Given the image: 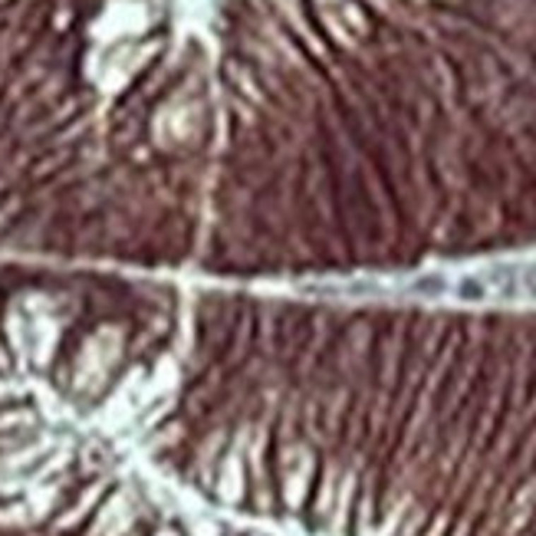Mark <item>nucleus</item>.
<instances>
[{
	"label": "nucleus",
	"mask_w": 536,
	"mask_h": 536,
	"mask_svg": "<svg viewBox=\"0 0 536 536\" xmlns=\"http://www.w3.org/2000/svg\"><path fill=\"white\" fill-rule=\"evenodd\" d=\"M523 287H527L530 297H536V267L523 270Z\"/></svg>",
	"instance_id": "nucleus-3"
},
{
	"label": "nucleus",
	"mask_w": 536,
	"mask_h": 536,
	"mask_svg": "<svg viewBox=\"0 0 536 536\" xmlns=\"http://www.w3.org/2000/svg\"><path fill=\"white\" fill-rule=\"evenodd\" d=\"M458 290H460V297H464V299H480V297H484V283H480V280H474V277H464Z\"/></svg>",
	"instance_id": "nucleus-1"
},
{
	"label": "nucleus",
	"mask_w": 536,
	"mask_h": 536,
	"mask_svg": "<svg viewBox=\"0 0 536 536\" xmlns=\"http://www.w3.org/2000/svg\"><path fill=\"white\" fill-rule=\"evenodd\" d=\"M441 290H444V280L441 277H422L418 280V293H431V297H438Z\"/></svg>",
	"instance_id": "nucleus-2"
}]
</instances>
